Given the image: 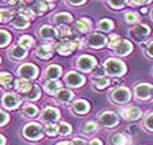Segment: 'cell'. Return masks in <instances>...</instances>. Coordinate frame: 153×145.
<instances>
[{"mask_svg":"<svg viewBox=\"0 0 153 145\" xmlns=\"http://www.w3.org/2000/svg\"><path fill=\"white\" fill-rule=\"evenodd\" d=\"M104 68L107 74L114 75V77H120L126 73V65L118 59H107L104 62Z\"/></svg>","mask_w":153,"mask_h":145,"instance_id":"cell-1","label":"cell"},{"mask_svg":"<svg viewBox=\"0 0 153 145\" xmlns=\"http://www.w3.org/2000/svg\"><path fill=\"white\" fill-rule=\"evenodd\" d=\"M44 134V130L38 123H27L23 129V135H25L27 140H32V141H37L40 140Z\"/></svg>","mask_w":153,"mask_h":145,"instance_id":"cell-2","label":"cell"},{"mask_svg":"<svg viewBox=\"0 0 153 145\" xmlns=\"http://www.w3.org/2000/svg\"><path fill=\"white\" fill-rule=\"evenodd\" d=\"M18 74L22 77V80H34L38 75V68L32 63H25L18 68Z\"/></svg>","mask_w":153,"mask_h":145,"instance_id":"cell-3","label":"cell"},{"mask_svg":"<svg viewBox=\"0 0 153 145\" xmlns=\"http://www.w3.org/2000/svg\"><path fill=\"white\" fill-rule=\"evenodd\" d=\"M152 92H153V86L150 84H140L135 86L134 89V94L137 99L140 100H146L152 96Z\"/></svg>","mask_w":153,"mask_h":145,"instance_id":"cell-4","label":"cell"},{"mask_svg":"<svg viewBox=\"0 0 153 145\" xmlns=\"http://www.w3.org/2000/svg\"><path fill=\"white\" fill-rule=\"evenodd\" d=\"M100 122H101L102 126L111 129V127L118 125L119 118H118V115L115 112H112V111H105V112H102L101 115H100Z\"/></svg>","mask_w":153,"mask_h":145,"instance_id":"cell-5","label":"cell"},{"mask_svg":"<svg viewBox=\"0 0 153 145\" xmlns=\"http://www.w3.org/2000/svg\"><path fill=\"white\" fill-rule=\"evenodd\" d=\"M59 118H60V112H59L56 108H53V107H47L41 114V120L45 122L47 125H49V123H55Z\"/></svg>","mask_w":153,"mask_h":145,"instance_id":"cell-6","label":"cell"},{"mask_svg":"<svg viewBox=\"0 0 153 145\" xmlns=\"http://www.w3.org/2000/svg\"><path fill=\"white\" fill-rule=\"evenodd\" d=\"M76 66H78V68L82 71H92L93 67L96 66V59L93 58V56H88V55H83L81 56L78 60H76Z\"/></svg>","mask_w":153,"mask_h":145,"instance_id":"cell-7","label":"cell"},{"mask_svg":"<svg viewBox=\"0 0 153 145\" xmlns=\"http://www.w3.org/2000/svg\"><path fill=\"white\" fill-rule=\"evenodd\" d=\"M130 90L127 89V88H118V89H115L114 92H112V100L116 101V103H126V101L130 100Z\"/></svg>","mask_w":153,"mask_h":145,"instance_id":"cell-8","label":"cell"},{"mask_svg":"<svg viewBox=\"0 0 153 145\" xmlns=\"http://www.w3.org/2000/svg\"><path fill=\"white\" fill-rule=\"evenodd\" d=\"M64 82H66L67 85H70V86L79 88V86H82V84L85 82V78H83V75L78 74L75 71H70V73L66 75V78H64Z\"/></svg>","mask_w":153,"mask_h":145,"instance_id":"cell-9","label":"cell"},{"mask_svg":"<svg viewBox=\"0 0 153 145\" xmlns=\"http://www.w3.org/2000/svg\"><path fill=\"white\" fill-rule=\"evenodd\" d=\"M1 103L8 110H15L16 107L19 106V103H21V99L15 93H6L3 96V99H1Z\"/></svg>","mask_w":153,"mask_h":145,"instance_id":"cell-10","label":"cell"},{"mask_svg":"<svg viewBox=\"0 0 153 145\" xmlns=\"http://www.w3.org/2000/svg\"><path fill=\"white\" fill-rule=\"evenodd\" d=\"M38 34H40V37H41L42 40H47V41H53V40L56 39L57 32L53 29V28H52V26L44 25V26H41V28H40Z\"/></svg>","mask_w":153,"mask_h":145,"instance_id":"cell-11","label":"cell"},{"mask_svg":"<svg viewBox=\"0 0 153 145\" xmlns=\"http://www.w3.org/2000/svg\"><path fill=\"white\" fill-rule=\"evenodd\" d=\"M142 115V111L137 107H126L122 110V116L127 120H137Z\"/></svg>","mask_w":153,"mask_h":145,"instance_id":"cell-12","label":"cell"},{"mask_svg":"<svg viewBox=\"0 0 153 145\" xmlns=\"http://www.w3.org/2000/svg\"><path fill=\"white\" fill-rule=\"evenodd\" d=\"M149 32H150L149 26H146V25H137V26H134V28H133V30L130 32V34L133 36L137 41H141L143 37H146V36L149 34Z\"/></svg>","mask_w":153,"mask_h":145,"instance_id":"cell-13","label":"cell"},{"mask_svg":"<svg viewBox=\"0 0 153 145\" xmlns=\"http://www.w3.org/2000/svg\"><path fill=\"white\" fill-rule=\"evenodd\" d=\"M105 37L101 34H99V33H93V34H90L89 37H88V40H86V42H88V45H90L92 48H101V47H104L105 45Z\"/></svg>","mask_w":153,"mask_h":145,"instance_id":"cell-14","label":"cell"},{"mask_svg":"<svg viewBox=\"0 0 153 145\" xmlns=\"http://www.w3.org/2000/svg\"><path fill=\"white\" fill-rule=\"evenodd\" d=\"M131 51H133V45H131V42L128 41V40H124V39H122V41L119 42L118 47L115 48L116 55H119V56H126V55H128Z\"/></svg>","mask_w":153,"mask_h":145,"instance_id":"cell-15","label":"cell"},{"mask_svg":"<svg viewBox=\"0 0 153 145\" xmlns=\"http://www.w3.org/2000/svg\"><path fill=\"white\" fill-rule=\"evenodd\" d=\"M75 48H78V41L73 40V41H66L60 44L57 47V51L60 55H70L73 54V51H75Z\"/></svg>","mask_w":153,"mask_h":145,"instance_id":"cell-16","label":"cell"},{"mask_svg":"<svg viewBox=\"0 0 153 145\" xmlns=\"http://www.w3.org/2000/svg\"><path fill=\"white\" fill-rule=\"evenodd\" d=\"M90 110V106L88 101L85 100H76L75 103L71 106V111L75 114H86Z\"/></svg>","mask_w":153,"mask_h":145,"instance_id":"cell-17","label":"cell"},{"mask_svg":"<svg viewBox=\"0 0 153 145\" xmlns=\"http://www.w3.org/2000/svg\"><path fill=\"white\" fill-rule=\"evenodd\" d=\"M62 75V67L57 65H51L49 67H47L45 70V78H49V80H57V78Z\"/></svg>","mask_w":153,"mask_h":145,"instance_id":"cell-18","label":"cell"},{"mask_svg":"<svg viewBox=\"0 0 153 145\" xmlns=\"http://www.w3.org/2000/svg\"><path fill=\"white\" fill-rule=\"evenodd\" d=\"M29 23H30V21L27 19V18H25L23 15H21V14H18V15H15L11 19V25L14 26V28H16V29H25V28H27Z\"/></svg>","mask_w":153,"mask_h":145,"instance_id":"cell-19","label":"cell"},{"mask_svg":"<svg viewBox=\"0 0 153 145\" xmlns=\"http://www.w3.org/2000/svg\"><path fill=\"white\" fill-rule=\"evenodd\" d=\"M52 49L53 48H52L51 45H41V47L37 48L36 55L40 59H51L52 55H53V51H52Z\"/></svg>","mask_w":153,"mask_h":145,"instance_id":"cell-20","label":"cell"},{"mask_svg":"<svg viewBox=\"0 0 153 145\" xmlns=\"http://www.w3.org/2000/svg\"><path fill=\"white\" fill-rule=\"evenodd\" d=\"M71 21H73V16L66 13H60L52 16V22L56 23V25H66V23L71 22Z\"/></svg>","mask_w":153,"mask_h":145,"instance_id":"cell-21","label":"cell"},{"mask_svg":"<svg viewBox=\"0 0 153 145\" xmlns=\"http://www.w3.org/2000/svg\"><path fill=\"white\" fill-rule=\"evenodd\" d=\"M32 86H33V84H30V82L26 81V80H18L15 82V88H16V90H18L19 93H26L27 94L29 92H30V89H32Z\"/></svg>","mask_w":153,"mask_h":145,"instance_id":"cell-22","label":"cell"},{"mask_svg":"<svg viewBox=\"0 0 153 145\" xmlns=\"http://www.w3.org/2000/svg\"><path fill=\"white\" fill-rule=\"evenodd\" d=\"M73 92L68 89H60V90H57L56 92V99L60 103H68V101L73 99Z\"/></svg>","mask_w":153,"mask_h":145,"instance_id":"cell-23","label":"cell"},{"mask_svg":"<svg viewBox=\"0 0 153 145\" xmlns=\"http://www.w3.org/2000/svg\"><path fill=\"white\" fill-rule=\"evenodd\" d=\"M8 55H10V58L21 60V59H23L26 56V49H23L22 47H19V45H16V47H14L13 49H10Z\"/></svg>","mask_w":153,"mask_h":145,"instance_id":"cell-24","label":"cell"},{"mask_svg":"<svg viewBox=\"0 0 153 145\" xmlns=\"http://www.w3.org/2000/svg\"><path fill=\"white\" fill-rule=\"evenodd\" d=\"M60 86H62V82H59L57 80H51L49 82L45 84V92L48 93H55L56 94V90H60Z\"/></svg>","mask_w":153,"mask_h":145,"instance_id":"cell-25","label":"cell"},{"mask_svg":"<svg viewBox=\"0 0 153 145\" xmlns=\"http://www.w3.org/2000/svg\"><path fill=\"white\" fill-rule=\"evenodd\" d=\"M111 142L112 145H128V140L127 137L122 133H115L111 137Z\"/></svg>","mask_w":153,"mask_h":145,"instance_id":"cell-26","label":"cell"},{"mask_svg":"<svg viewBox=\"0 0 153 145\" xmlns=\"http://www.w3.org/2000/svg\"><path fill=\"white\" fill-rule=\"evenodd\" d=\"M48 8H49V7H48V3H45V1H34L33 6L30 7V10H32L34 14H44Z\"/></svg>","mask_w":153,"mask_h":145,"instance_id":"cell-27","label":"cell"},{"mask_svg":"<svg viewBox=\"0 0 153 145\" xmlns=\"http://www.w3.org/2000/svg\"><path fill=\"white\" fill-rule=\"evenodd\" d=\"M22 114L26 116V118H34V116H37V114H38V108L36 106H33V104H26V106L23 107Z\"/></svg>","mask_w":153,"mask_h":145,"instance_id":"cell-28","label":"cell"},{"mask_svg":"<svg viewBox=\"0 0 153 145\" xmlns=\"http://www.w3.org/2000/svg\"><path fill=\"white\" fill-rule=\"evenodd\" d=\"M92 28V23H90L89 19H86V18H82V19L76 21V29L79 30L81 33H88Z\"/></svg>","mask_w":153,"mask_h":145,"instance_id":"cell-29","label":"cell"},{"mask_svg":"<svg viewBox=\"0 0 153 145\" xmlns=\"http://www.w3.org/2000/svg\"><path fill=\"white\" fill-rule=\"evenodd\" d=\"M33 45H34V40H33L30 36H22V37L19 39V47H22L23 49L30 48Z\"/></svg>","mask_w":153,"mask_h":145,"instance_id":"cell-30","label":"cell"},{"mask_svg":"<svg viewBox=\"0 0 153 145\" xmlns=\"http://www.w3.org/2000/svg\"><path fill=\"white\" fill-rule=\"evenodd\" d=\"M94 88H97V89H104L105 86H108L109 85V78L108 77H101L100 75L99 78H94Z\"/></svg>","mask_w":153,"mask_h":145,"instance_id":"cell-31","label":"cell"},{"mask_svg":"<svg viewBox=\"0 0 153 145\" xmlns=\"http://www.w3.org/2000/svg\"><path fill=\"white\" fill-rule=\"evenodd\" d=\"M97 26H99V29L102 30V32H109V30L114 29V22L111 19H101Z\"/></svg>","mask_w":153,"mask_h":145,"instance_id":"cell-32","label":"cell"},{"mask_svg":"<svg viewBox=\"0 0 153 145\" xmlns=\"http://www.w3.org/2000/svg\"><path fill=\"white\" fill-rule=\"evenodd\" d=\"M57 34H59V37H60L62 40L66 39V41H68V37H71V29L64 25H62L60 28L57 29Z\"/></svg>","mask_w":153,"mask_h":145,"instance_id":"cell-33","label":"cell"},{"mask_svg":"<svg viewBox=\"0 0 153 145\" xmlns=\"http://www.w3.org/2000/svg\"><path fill=\"white\" fill-rule=\"evenodd\" d=\"M97 129H99L97 123H94V122H88V123H85V126H83L82 132H83V134H92V133L97 132Z\"/></svg>","mask_w":153,"mask_h":145,"instance_id":"cell-34","label":"cell"},{"mask_svg":"<svg viewBox=\"0 0 153 145\" xmlns=\"http://www.w3.org/2000/svg\"><path fill=\"white\" fill-rule=\"evenodd\" d=\"M11 41V34L6 30H0V47H6Z\"/></svg>","mask_w":153,"mask_h":145,"instance_id":"cell-35","label":"cell"},{"mask_svg":"<svg viewBox=\"0 0 153 145\" xmlns=\"http://www.w3.org/2000/svg\"><path fill=\"white\" fill-rule=\"evenodd\" d=\"M38 97H40V88H38V85H33L30 92L27 93V99L29 100H37Z\"/></svg>","mask_w":153,"mask_h":145,"instance_id":"cell-36","label":"cell"},{"mask_svg":"<svg viewBox=\"0 0 153 145\" xmlns=\"http://www.w3.org/2000/svg\"><path fill=\"white\" fill-rule=\"evenodd\" d=\"M11 81H13L11 74H8V73H0V84L3 85V86H10Z\"/></svg>","mask_w":153,"mask_h":145,"instance_id":"cell-37","label":"cell"},{"mask_svg":"<svg viewBox=\"0 0 153 145\" xmlns=\"http://www.w3.org/2000/svg\"><path fill=\"white\" fill-rule=\"evenodd\" d=\"M44 132L47 133L48 135H55L56 133H59V126H56L55 123H49V125H47L44 127Z\"/></svg>","mask_w":153,"mask_h":145,"instance_id":"cell-38","label":"cell"},{"mask_svg":"<svg viewBox=\"0 0 153 145\" xmlns=\"http://www.w3.org/2000/svg\"><path fill=\"white\" fill-rule=\"evenodd\" d=\"M59 133H60L62 135H67L71 133V126L68 125V123L66 122H62L60 125H59Z\"/></svg>","mask_w":153,"mask_h":145,"instance_id":"cell-39","label":"cell"},{"mask_svg":"<svg viewBox=\"0 0 153 145\" xmlns=\"http://www.w3.org/2000/svg\"><path fill=\"white\" fill-rule=\"evenodd\" d=\"M124 18H126V22L127 23H135L140 21V16H138L137 13H127L124 15Z\"/></svg>","mask_w":153,"mask_h":145,"instance_id":"cell-40","label":"cell"},{"mask_svg":"<svg viewBox=\"0 0 153 145\" xmlns=\"http://www.w3.org/2000/svg\"><path fill=\"white\" fill-rule=\"evenodd\" d=\"M122 41V39L119 37L118 34H112L111 37H109V48H112V49H115L116 47H118V44Z\"/></svg>","mask_w":153,"mask_h":145,"instance_id":"cell-41","label":"cell"},{"mask_svg":"<svg viewBox=\"0 0 153 145\" xmlns=\"http://www.w3.org/2000/svg\"><path fill=\"white\" fill-rule=\"evenodd\" d=\"M10 18H11V13L6 8H1L0 10V22H8Z\"/></svg>","mask_w":153,"mask_h":145,"instance_id":"cell-42","label":"cell"},{"mask_svg":"<svg viewBox=\"0 0 153 145\" xmlns=\"http://www.w3.org/2000/svg\"><path fill=\"white\" fill-rule=\"evenodd\" d=\"M143 125H145V127H146L148 130L153 132V112L149 114V115L145 118V122H143Z\"/></svg>","mask_w":153,"mask_h":145,"instance_id":"cell-43","label":"cell"},{"mask_svg":"<svg viewBox=\"0 0 153 145\" xmlns=\"http://www.w3.org/2000/svg\"><path fill=\"white\" fill-rule=\"evenodd\" d=\"M7 122H8V115L6 112H3V111H0V126L6 125Z\"/></svg>","mask_w":153,"mask_h":145,"instance_id":"cell-44","label":"cell"},{"mask_svg":"<svg viewBox=\"0 0 153 145\" xmlns=\"http://www.w3.org/2000/svg\"><path fill=\"white\" fill-rule=\"evenodd\" d=\"M108 6H111L112 8H122L124 3L123 1H108Z\"/></svg>","mask_w":153,"mask_h":145,"instance_id":"cell-45","label":"cell"},{"mask_svg":"<svg viewBox=\"0 0 153 145\" xmlns=\"http://www.w3.org/2000/svg\"><path fill=\"white\" fill-rule=\"evenodd\" d=\"M73 144L74 145H88V142H86L85 140H82V138H74Z\"/></svg>","mask_w":153,"mask_h":145,"instance_id":"cell-46","label":"cell"},{"mask_svg":"<svg viewBox=\"0 0 153 145\" xmlns=\"http://www.w3.org/2000/svg\"><path fill=\"white\" fill-rule=\"evenodd\" d=\"M146 52H148V55L153 58V41L149 42V45H148V48H146Z\"/></svg>","mask_w":153,"mask_h":145,"instance_id":"cell-47","label":"cell"},{"mask_svg":"<svg viewBox=\"0 0 153 145\" xmlns=\"http://www.w3.org/2000/svg\"><path fill=\"white\" fill-rule=\"evenodd\" d=\"M89 145H102V142L100 141L99 138H94V140H92V141L89 142Z\"/></svg>","mask_w":153,"mask_h":145,"instance_id":"cell-48","label":"cell"},{"mask_svg":"<svg viewBox=\"0 0 153 145\" xmlns=\"http://www.w3.org/2000/svg\"><path fill=\"white\" fill-rule=\"evenodd\" d=\"M67 3H68V4H71V6H81V4H83V3H85V1H83V0H82V1H67Z\"/></svg>","mask_w":153,"mask_h":145,"instance_id":"cell-49","label":"cell"},{"mask_svg":"<svg viewBox=\"0 0 153 145\" xmlns=\"http://www.w3.org/2000/svg\"><path fill=\"white\" fill-rule=\"evenodd\" d=\"M149 1H130L128 4H137V6H142V4H148Z\"/></svg>","mask_w":153,"mask_h":145,"instance_id":"cell-50","label":"cell"},{"mask_svg":"<svg viewBox=\"0 0 153 145\" xmlns=\"http://www.w3.org/2000/svg\"><path fill=\"white\" fill-rule=\"evenodd\" d=\"M57 145H74L73 142H70V141H62V142H59Z\"/></svg>","mask_w":153,"mask_h":145,"instance_id":"cell-51","label":"cell"},{"mask_svg":"<svg viewBox=\"0 0 153 145\" xmlns=\"http://www.w3.org/2000/svg\"><path fill=\"white\" fill-rule=\"evenodd\" d=\"M4 144H6V138H4L3 135L0 134V145H4Z\"/></svg>","mask_w":153,"mask_h":145,"instance_id":"cell-52","label":"cell"},{"mask_svg":"<svg viewBox=\"0 0 153 145\" xmlns=\"http://www.w3.org/2000/svg\"><path fill=\"white\" fill-rule=\"evenodd\" d=\"M152 19H153V11H152Z\"/></svg>","mask_w":153,"mask_h":145,"instance_id":"cell-53","label":"cell"},{"mask_svg":"<svg viewBox=\"0 0 153 145\" xmlns=\"http://www.w3.org/2000/svg\"><path fill=\"white\" fill-rule=\"evenodd\" d=\"M0 62H1V58H0Z\"/></svg>","mask_w":153,"mask_h":145,"instance_id":"cell-54","label":"cell"}]
</instances>
